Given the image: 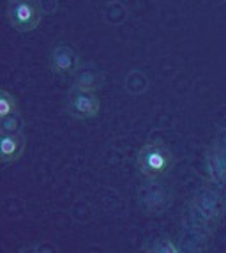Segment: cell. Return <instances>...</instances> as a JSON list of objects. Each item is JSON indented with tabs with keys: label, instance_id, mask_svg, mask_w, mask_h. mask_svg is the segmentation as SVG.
Returning <instances> with one entry per match:
<instances>
[{
	"label": "cell",
	"instance_id": "6da1fadb",
	"mask_svg": "<svg viewBox=\"0 0 226 253\" xmlns=\"http://www.w3.org/2000/svg\"><path fill=\"white\" fill-rule=\"evenodd\" d=\"M173 154L163 142H149L138 151L136 167L140 173L149 181L164 177L173 169Z\"/></svg>",
	"mask_w": 226,
	"mask_h": 253
},
{
	"label": "cell",
	"instance_id": "7a4b0ae2",
	"mask_svg": "<svg viewBox=\"0 0 226 253\" xmlns=\"http://www.w3.org/2000/svg\"><path fill=\"white\" fill-rule=\"evenodd\" d=\"M5 14L13 29L25 34L39 27L42 18V7L39 0H9Z\"/></svg>",
	"mask_w": 226,
	"mask_h": 253
},
{
	"label": "cell",
	"instance_id": "3957f363",
	"mask_svg": "<svg viewBox=\"0 0 226 253\" xmlns=\"http://www.w3.org/2000/svg\"><path fill=\"white\" fill-rule=\"evenodd\" d=\"M66 110L76 121H90V119H96L99 115L101 103L96 92H83V90L71 89V92L67 94Z\"/></svg>",
	"mask_w": 226,
	"mask_h": 253
},
{
	"label": "cell",
	"instance_id": "277c9868",
	"mask_svg": "<svg viewBox=\"0 0 226 253\" xmlns=\"http://www.w3.org/2000/svg\"><path fill=\"white\" fill-rule=\"evenodd\" d=\"M80 68V55L69 44H57L50 53V69L53 75L73 76Z\"/></svg>",
	"mask_w": 226,
	"mask_h": 253
},
{
	"label": "cell",
	"instance_id": "5b68a950",
	"mask_svg": "<svg viewBox=\"0 0 226 253\" xmlns=\"http://www.w3.org/2000/svg\"><path fill=\"white\" fill-rule=\"evenodd\" d=\"M103 85H105V76L94 66H81L73 75V89L75 90L96 92V90L103 89Z\"/></svg>",
	"mask_w": 226,
	"mask_h": 253
},
{
	"label": "cell",
	"instance_id": "8992f818",
	"mask_svg": "<svg viewBox=\"0 0 226 253\" xmlns=\"http://www.w3.org/2000/svg\"><path fill=\"white\" fill-rule=\"evenodd\" d=\"M25 135L14 133V135H0V160L9 165L18 161L25 152Z\"/></svg>",
	"mask_w": 226,
	"mask_h": 253
},
{
	"label": "cell",
	"instance_id": "52a82bcc",
	"mask_svg": "<svg viewBox=\"0 0 226 253\" xmlns=\"http://www.w3.org/2000/svg\"><path fill=\"white\" fill-rule=\"evenodd\" d=\"M14 114H20L18 99L9 90H0V121Z\"/></svg>",
	"mask_w": 226,
	"mask_h": 253
},
{
	"label": "cell",
	"instance_id": "ba28073f",
	"mask_svg": "<svg viewBox=\"0 0 226 253\" xmlns=\"http://www.w3.org/2000/svg\"><path fill=\"white\" fill-rule=\"evenodd\" d=\"M0 135H14V133H23V119L20 114H14L7 119L0 121Z\"/></svg>",
	"mask_w": 226,
	"mask_h": 253
},
{
	"label": "cell",
	"instance_id": "9c48e42d",
	"mask_svg": "<svg viewBox=\"0 0 226 253\" xmlns=\"http://www.w3.org/2000/svg\"><path fill=\"white\" fill-rule=\"evenodd\" d=\"M145 252H152V253H177L179 252V248H177L175 245H173L172 241L166 239V237H163V239H155L154 241V246H147Z\"/></svg>",
	"mask_w": 226,
	"mask_h": 253
},
{
	"label": "cell",
	"instance_id": "30bf717a",
	"mask_svg": "<svg viewBox=\"0 0 226 253\" xmlns=\"http://www.w3.org/2000/svg\"><path fill=\"white\" fill-rule=\"evenodd\" d=\"M221 2H223V4H226V0H221Z\"/></svg>",
	"mask_w": 226,
	"mask_h": 253
}]
</instances>
